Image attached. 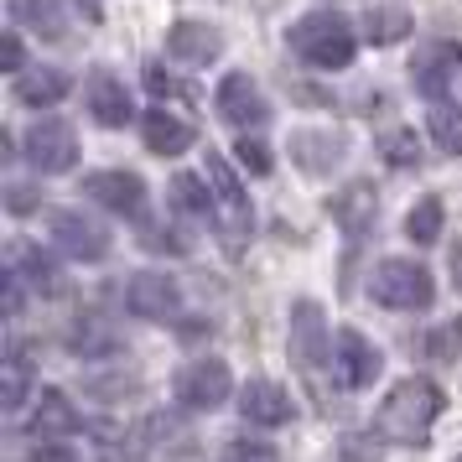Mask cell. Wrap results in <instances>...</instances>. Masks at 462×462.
<instances>
[{
	"instance_id": "obj_1",
	"label": "cell",
	"mask_w": 462,
	"mask_h": 462,
	"mask_svg": "<svg viewBox=\"0 0 462 462\" xmlns=\"http://www.w3.org/2000/svg\"><path fill=\"white\" fill-rule=\"evenodd\" d=\"M441 390L431 384V379H400L395 390L384 395V405H379L374 416V431L390 441H405V447H426V437H431V426H437L441 416Z\"/></svg>"
},
{
	"instance_id": "obj_2",
	"label": "cell",
	"mask_w": 462,
	"mask_h": 462,
	"mask_svg": "<svg viewBox=\"0 0 462 462\" xmlns=\"http://www.w3.org/2000/svg\"><path fill=\"white\" fill-rule=\"evenodd\" d=\"M286 42H291V52L301 58V63L312 68H348L358 52V37H354V22L343 16V11H307L301 22H291V32H286Z\"/></svg>"
},
{
	"instance_id": "obj_3",
	"label": "cell",
	"mask_w": 462,
	"mask_h": 462,
	"mask_svg": "<svg viewBox=\"0 0 462 462\" xmlns=\"http://www.w3.org/2000/svg\"><path fill=\"white\" fill-rule=\"evenodd\" d=\"M369 296L390 312H426L437 301V281L420 260H379L369 275Z\"/></svg>"
},
{
	"instance_id": "obj_4",
	"label": "cell",
	"mask_w": 462,
	"mask_h": 462,
	"mask_svg": "<svg viewBox=\"0 0 462 462\" xmlns=\"http://www.w3.org/2000/svg\"><path fill=\"white\" fill-rule=\"evenodd\" d=\"M203 177H208V188H213V218H218V234H224L229 254H239L245 250V239H250V229H254L250 198H245L234 167L218 156V151H208V171H203Z\"/></svg>"
},
{
	"instance_id": "obj_5",
	"label": "cell",
	"mask_w": 462,
	"mask_h": 462,
	"mask_svg": "<svg viewBox=\"0 0 462 462\" xmlns=\"http://www.w3.org/2000/svg\"><path fill=\"white\" fill-rule=\"evenodd\" d=\"M229 390H234V374H229L224 358H192L171 379V395H177V405H188V411H218L229 400Z\"/></svg>"
},
{
	"instance_id": "obj_6",
	"label": "cell",
	"mask_w": 462,
	"mask_h": 462,
	"mask_svg": "<svg viewBox=\"0 0 462 462\" xmlns=\"http://www.w3.org/2000/svg\"><path fill=\"white\" fill-rule=\"evenodd\" d=\"M22 156H26V167L32 171H42V177H63V171H73V162H79V135H73L68 120H37V125L26 130Z\"/></svg>"
},
{
	"instance_id": "obj_7",
	"label": "cell",
	"mask_w": 462,
	"mask_h": 462,
	"mask_svg": "<svg viewBox=\"0 0 462 462\" xmlns=\"http://www.w3.org/2000/svg\"><path fill=\"white\" fill-rule=\"evenodd\" d=\"M291 358L307 374H322V364L333 358V333H328V317L317 301H296L291 307Z\"/></svg>"
},
{
	"instance_id": "obj_8",
	"label": "cell",
	"mask_w": 462,
	"mask_h": 462,
	"mask_svg": "<svg viewBox=\"0 0 462 462\" xmlns=\"http://www.w3.org/2000/svg\"><path fill=\"white\" fill-rule=\"evenodd\" d=\"M52 245L68 254V260H84V265H99L109 254V229L99 218H84L73 208H58L52 213Z\"/></svg>"
},
{
	"instance_id": "obj_9",
	"label": "cell",
	"mask_w": 462,
	"mask_h": 462,
	"mask_svg": "<svg viewBox=\"0 0 462 462\" xmlns=\"http://www.w3.org/2000/svg\"><path fill=\"white\" fill-rule=\"evenodd\" d=\"M84 198L109 213H120V218H146V182L135 171H88Z\"/></svg>"
},
{
	"instance_id": "obj_10",
	"label": "cell",
	"mask_w": 462,
	"mask_h": 462,
	"mask_svg": "<svg viewBox=\"0 0 462 462\" xmlns=\"http://www.w3.org/2000/svg\"><path fill=\"white\" fill-rule=\"evenodd\" d=\"M333 369H337V384L343 390H369L379 379V369H384V358H379V348L358 328H343L333 337Z\"/></svg>"
},
{
	"instance_id": "obj_11",
	"label": "cell",
	"mask_w": 462,
	"mask_h": 462,
	"mask_svg": "<svg viewBox=\"0 0 462 462\" xmlns=\"http://www.w3.org/2000/svg\"><path fill=\"white\" fill-rule=\"evenodd\" d=\"M5 271L16 275L26 291H37V296H63L68 291L58 260H52L42 245H32V239H11V250H5Z\"/></svg>"
},
{
	"instance_id": "obj_12",
	"label": "cell",
	"mask_w": 462,
	"mask_h": 462,
	"mask_svg": "<svg viewBox=\"0 0 462 462\" xmlns=\"http://www.w3.org/2000/svg\"><path fill=\"white\" fill-rule=\"evenodd\" d=\"M125 307L135 317H146V322H167V317L182 312V291H177V281L162 271H141L125 281Z\"/></svg>"
},
{
	"instance_id": "obj_13",
	"label": "cell",
	"mask_w": 462,
	"mask_h": 462,
	"mask_svg": "<svg viewBox=\"0 0 462 462\" xmlns=\"http://www.w3.org/2000/svg\"><path fill=\"white\" fill-rule=\"evenodd\" d=\"M457 73H462V47H452V42L420 47L416 63H411V79H416V88L431 99V105H441V99L457 88Z\"/></svg>"
},
{
	"instance_id": "obj_14",
	"label": "cell",
	"mask_w": 462,
	"mask_h": 462,
	"mask_svg": "<svg viewBox=\"0 0 462 462\" xmlns=\"http://www.w3.org/2000/svg\"><path fill=\"white\" fill-rule=\"evenodd\" d=\"M218 115L234 130H260L271 120V105H265V94H260V84H254L250 73H229L218 84Z\"/></svg>"
},
{
	"instance_id": "obj_15",
	"label": "cell",
	"mask_w": 462,
	"mask_h": 462,
	"mask_svg": "<svg viewBox=\"0 0 462 462\" xmlns=\"http://www.w3.org/2000/svg\"><path fill=\"white\" fill-rule=\"evenodd\" d=\"M84 105H88V115H94V120H99L105 130H120V125H130V120H135L125 84H120V79H115L109 68H94V73H88V84H84Z\"/></svg>"
},
{
	"instance_id": "obj_16",
	"label": "cell",
	"mask_w": 462,
	"mask_h": 462,
	"mask_svg": "<svg viewBox=\"0 0 462 462\" xmlns=\"http://www.w3.org/2000/svg\"><path fill=\"white\" fill-rule=\"evenodd\" d=\"M239 411H245V426H286V420L296 416L291 395L275 384V379H250L245 384V395H239Z\"/></svg>"
},
{
	"instance_id": "obj_17",
	"label": "cell",
	"mask_w": 462,
	"mask_h": 462,
	"mask_svg": "<svg viewBox=\"0 0 462 462\" xmlns=\"http://www.w3.org/2000/svg\"><path fill=\"white\" fill-rule=\"evenodd\" d=\"M328 208H333V218H337V229L348 234V239H364V234L374 229V213H379V198H374V188H369V182H348V188L337 192L333 203H328Z\"/></svg>"
},
{
	"instance_id": "obj_18",
	"label": "cell",
	"mask_w": 462,
	"mask_h": 462,
	"mask_svg": "<svg viewBox=\"0 0 462 462\" xmlns=\"http://www.w3.org/2000/svg\"><path fill=\"white\" fill-rule=\"evenodd\" d=\"M167 52L182 58V63H192V68H208L224 52V42H218V32L208 22H177L167 32Z\"/></svg>"
},
{
	"instance_id": "obj_19",
	"label": "cell",
	"mask_w": 462,
	"mask_h": 462,
	"mask_svg": "<svg viewBox=\"0 0 462 462\" xmlns=\"http://www.w3.org/2000/svg\"><path fill=\"white\" fill-rule=\"evenodd\" d=\"M5 11H11V22H16V26L37 32L42 42H63V37H68L63 0H5Z\"/></svg>"
},
{
	"instance_id": "obj_20",
	"label": "cell",
	"mask_w": 462,
	"mask_h": 462,
	"mask_svg": "<svg viewBox=\"0 0 462 462\" xmlns=\"http://www.w3.org/2000/svg\"><path fill=\"white\" fill-rule=\"evenodd\" d=\"M68 94H73V79H68L63 68H26V73H16V99L32 109L63 105Z\"/></svg>"
},
{
	"instance_id": "obj_21",
	"label": "cell",
	"mask_w": 462,
	"mask_h": 462,
	"mask_svg": "<svg viewBox=\"0 0 462 462\" xmlns=\"http://www.w3.org/2000/svg\"><path fill=\"white\" fill-rule=\"evenodd\" d=\"M141 135H146V151H156V156H182L198 141L188 120L182 115H167V109H151L146 120H141Z\"/></svg>"
},
{
	"instance_id": "obj_22",
	"label": "cell",
	"mask_w": 462,
	"mask_h": 462,
	"mask_svg": "<svg viewBox=\"0 0 462 462\" xmlns=\"http://www.w3.org/2000/svg\"><path fill=\"white\" fill-rule=\"evenodd\" d=\"M343 151H348V141L333 135V130H296V135H291V156L301 162V171L337 167V162H343Z\"/></svg>"
},
{
	"instance_id": "obj_23",
	"label": "cell",
	"mask_w": 462,
	"mask_h": 462,
	"mask_svg": "<svg viewBox=\"0 0 462 462\" xmlns=\"http://www.w3.org/2000/svg\"><path fill=\"white\" fill-rule=\"evenodd\" d=\"M32 426H37L42 437H79V431H84V416H79V405H73L63 390H42Z\"/></svg>"
},
{
	"instance_id": "obj_24",
	"label": "cell",
	"mask_w": 462,
	"mask_h": 462,
	"mask_svg": "<svg viewBox=\"0 0 462 462\" xmlns=\"http://www.w3.org/2000/svg\"><path fill=\"white\" fill-rule=\"evenodd\" d=\"M32 395V358H26L22 343H11L5 348V369H0V405H5V416H16Z\"/></svg>"
},
{
	"instance_id": "obj_25",
	"label": "cell",
	"mask_w": 462,
	"mask_h": 462,
	"mask_svg": "<svg viewBox=\"0 0 462 462\" xmlns=\"http://www.w3.org/2000/svg\"><path fill=\"white\" fill-rule=\"evenodd\" d=\"M167 198H171V208L188 213V218H208V213H213V188H208V177L177 171V177H171V188H167Z\"/></svg>"
},
{
	"instance_id": "obj_26",
	"label": "cell",
	"mask_w": 462,
	"mask_h": 462,
	"mask_svg": "<svg viewBox=\"0 0 462 462\" xmlns=\"http://www.w3.org/2000/svg\"><path fill=\"white\" fill-rule=\"evenodd\" d=\"M411 11L405 5H374L369 16H364V42H374V47H390L400 42V37H411Z\"/></svg>"
},
{
	"instance_id": "obj_27",
	"label": "cell",
	"mask_w": 462,
	"mask_h": 462,
	"mask_svg": "<svg viewBox=\"0 0 462 462\" xmlns=\"http://www.w3.org/2000/svg\"><path fill=\"white\" fill-rule=\"evenodd\" d=\"M426 130H431V141H437V151H447V156H462V109L457 105H431V115H426Z\"/></svg>"
},
{
	"instance_id": "obj_28",
	"label": "cell",
	"mask_w": 462,
	"mask_h": 462,
	"mask_svg": "<svg viewBox=\"0 0 462 462\" xmlns=\"http://www.w3.org/2000/svg\"><path fill=\"white\" fill-rule=\"evenodd\" d=\"M405 239L411 245H437L441 239V198H420L416 208L405 213Z\"/></svg>"
},
{
	"instance_id": "obj_29",
	"label": "cell",
	"mask_w": 462,
	"mask_h": 462,
	"mask_svg": "<svg viewBox=\"0 0 462 462\" xmlns=\"http://www.w3.org/2000/svg\"><path fill=\"white\" fill-rule=\"evenodd\" d=\"M426 354L437 358V364H457V358H462V317L437 322V328L426 333Z\"/></svg>"
},
{
	"instance_id": "obj_30",
	"label": "cell",
	"mask_w": 462,
	"mask_h": 462,
	"mask_svg": "<svg viewBox=\"0 0 462 462\" xmlns=\"http://www.w3.org/2000/svg\"><path fill=\"white\" fill-rule=\"evenodd\" d=\"M379 151H384V162H390V167H420L416 130H390V135L379 141Z\"/></svg>"
},
{
	"instance_id": "obj_31",
	"label": "cell",
	"mask_w": 462,
	"mask_h": 462,
	"mask_svg": "<svg viewBox=\"0 0 462 462\" xmlns=\"http://www.w3.org/2000/svg\"><path fill=\"white\" fill-rule=\"evenodd\" d=\"M234 156H239V167L254 171V177H265V171L275 167L271 151H265V141H254V135H239V146H234Z\"/></svg>"
},
{
	"instance_id": "obj_32",
	"label": "cell",
	"mask_w": 462,
	"mask_h": 462,
	"mask_svg": "<svg viewBox=\"0 0 462 462\" xmlns=\"http://www.w3.org/2000/svg\"><path fill=\"white\" fill-rule=\"evenodd\" d=\"M109 348H115V337L99 322H79L73 328V354H109Z\"/></svg>"
},
{
	"instance_id": "obj_33",
	"label": "cell",
	"mask_w": 462,
	"mask_h": 462,
	"mask_svg": "<svg viewBox=\"0 0 462 462\" xmlns=\"http://www.w3.org/2000/svg\"><path fill=\"white\" fill-rule=\"evenodd\" d=\"M224 462H281V457H275V447H265V441H234L229 452H224Z\"/></svg>"
},
{
	"instance_id": "obj_34",
	"label": "cell",
	"mask_w": 462,
	"mask_h": 462,
	"mask_svg": "<svg viewBox=\"0 0 462 462\" xmlns=\"http://www.w3.org/2000/svg\"><path fill=\"white\" fill-rule=\"evenodd\" d=\"M146 88L156 94V99H162V94L171 99V94H177V79H171V73H167L162 63H151V68H146Z\"/></svg>"
},
{
	"instance_id": "obj_35",
	"label": "cell",
	"mask_w": 462,
	"mask_h": 462,
	"mask_svg": "<svg viewBox=\"0 0 462 462\" xmlns=\"http://www.w3.org/2000/svg\"><path fill=\"white\" fill-rule=\"evenodd\" d=\"M5 73H26V52H22V37H5Z\"/></svg>"
},
{
	"instance_id": "obj_36",
	"label": "cell",
	"mask_w": 462,
	"mask_h": 462,
	"mask_svg": "<svg viewBox=\"0 0 462 462\" xmlns=\"http://www.w3.org/2000/svg\"><path fill=\"white\" fill-rule=\"evenodd\" d=\"M5 198H11V213H32L37 208V192H26V188H11Z\"/></svg>"
},
{
	"instance_id": "obj_37",
	"label": "cell",
	"mask_w": 462,
	"mask_h": 462,
	"mask_svg": "<svg viewBox=\"0 0 462 462\" xmlns=\"http://www.w3.org/2000/svg\"><path fill=\"white\" fill-rule=\"evenodd\" d=\"M32 462H79L73 452H63V447H37L32 452Z\"/></svg>"
},
{
	"instance_id": "obj_38",
	"label": "cell",
	"mask_w": 462,
	"mask_h": 462,
	"mask_svg": "<svg viewBox=\"0 0 462 462\" xmlns=\"http://www.w3.org/2000/svg\"><path fill=\"white\" fill-rule=\"evenodd\" d=\"M452 281H457V291H462V245L452 250Z\"/></svg>"
},
{
	"instance_id": "obj_39",
	"label": "cell",
	"mask_w": 462,
	"mask_h": 462,
	"mask_svg": "<svg viewBox=\"0 0 462 462\" xmlns=\"http://www.w3.org/2000/svg\"><path fill=\"white\" fill-rule=\"evenodd\" d=\"M457 462H462V457H457Z\"/></svg>"
}]
</instances>
